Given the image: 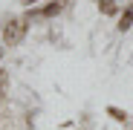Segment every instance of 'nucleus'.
Here are the masks:
<instances>
[{
  "mask_svg": "<svg viewBox=\"0 0 133 130\" xmlns=\"http://www.w3.org/2000/svg\"><path fill=\"white\" fill-rule=\"evenodd\" d=\"M23 35H26V20H9L3 26V40L9 46H17V43L23 40Z\"/></svg>",
  "mask_w": 133,
  "mask_h": 130,
  "instance_id": "obj_1",
  "label": "nucleus"
},
{
  "mask_svg": "<svg viewBox=\"0 0 133 130\" xmlns=\"http://www.w3.org/2000/svg\"><path fill=\"white\" fill-rule=\"evenodd\" d=\"M61 9H64V3H61V0H52V3H46V6L41 9V15H43V17H55Z\"/></svg>",
  "mask_w": 133,
  "mask_h": 130,
  "instance_id": "obj_2",
  "label": "nucleus"
},
{
  "mask_svg": "<svg viewBox=\"0 0 133 130\" xmlns=\"http://www.w3.org/2000/svg\"><path fill=\"white\" fill-rule=\"evenodd\" d=\"M130 26H133V3H130V6H127V12L119 17V29H122V32H127Z\"/></svg>",
  "mask_w": 133,
  "mask_h": 130,
  "instance_id": "obj_3",
  "label": "nucleus"
},
{
  "mask_svg": "<svg viewBox=\"0 0 133 130\" xmlns=\"http://www.w3.org/2000/svg\"><path fill=\"white\" fill-rule=\"evenodd\" d=\"M107 113L113 116L116 121H127V113H124V110H119V107H107Z\"/></svg>",
  "mask_w": 133,
  "mask_h": 130,
  "instance_id": "obj_4",
  "label": "nucleus"
},
{
  "mask_svg": "<svg viewBox=\"0 0 133 130\" xmlns=\"http://www.w3.org/2000/svg\"><path fill=\"white\" fill-rule=\"evenodd\" d=\"M98 9H101L104 15H116V6L110 3V0H104V3H98Z\"/></svg>",
  "mask_w": 133,
  "mask_h": 130,
  "instance_id": "obj_5",
  "label": "nucleus"
},
{
  "mask_svg": "<svg viewBox=\"0 0 133 130\" xmlns=\"http://www.w3.org/2000/svg\"><path fill=\"white\" fill-rule=\"evenodd\" d=\"M3 107H6V95H3V90H0V113H3Z\"/></svg>",
  "mask_w": 133,
  "mask_h": 130,
  "instance_id": "obj_6",
  "label": "nucleus"
},
{
  "mask_svg": "<svg viewBox=\"0 0 133 130\" xmlns=\"http://www.w3.org/2000/svg\"><path fill=\"white\" fill-rule=\"evenodd\" d=\"M23 6H32V3H41V0H20Z\"/></svg>",
  "mask_w": 133,
  "mask_h": 130,
  "instance_id": "obj_7",
  "label": "nucleus"
}]
</instances>
